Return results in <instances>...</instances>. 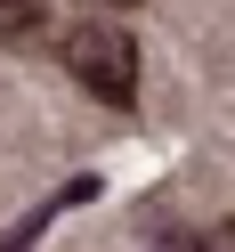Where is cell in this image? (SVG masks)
Wrapping results in <instances>:
<instances>
[{
    "label": "cell",
    "mask_w": 235,
    "mask_h": 252,
    "mask_svg": "<svg viewBox=\"0 0 235 252\" xmlns=\"http://www.w3.org/2000/svg\"><path fill=\"white\" fill-rule=\"evenodd\" d=\"M98 8H138V0H98Z\"/></svg>",
    "instance_id": "277c9868"
},
{
    "label": "cell",
    "mask_w": 235,
    "mask_h": 252,
    "mask_svg": "<svg viewBox=\"0 0 235 252\" xmlns=\"http://www.w3.org/2000/svg\"><path fill=\"white\" fill-rule=\"evenodd\" d=\"M195 252H235V220H227V228H211V236H203Z\"/></svg>",
    "instance_id": "3957f363"
},
{
    "label": "cell",
    "mask_w": 235,
    "mask_h": 252,
    "mask_svg": "<svg viewBox=\"0 0 235 252\" xmlns=\"http://www.w3.org/2000/svg\"><path fill=\"white\" fill-rule=\"evenodd\" d=\"M65 73H73L98 106H130V98H138V49H130V33L105 25V17L65 33Z\"/></svg>",
    "instance_id": "6da1fadb"
},
{
    "label": "cell",
    "mask_w": 235,
    "mask_h": 252,
    "mask_svg": "<svg viewBox=\"0 0 235 252\" xmlns=\"http://www.w3.org/2000/svg\"><path fill=\"white\" fill-rule=\"evenodd\" d=\"M49 0H0V41H41Z\"/></svg>",
    "instance_id": "7a4b0ae2"
}]
</instances>
